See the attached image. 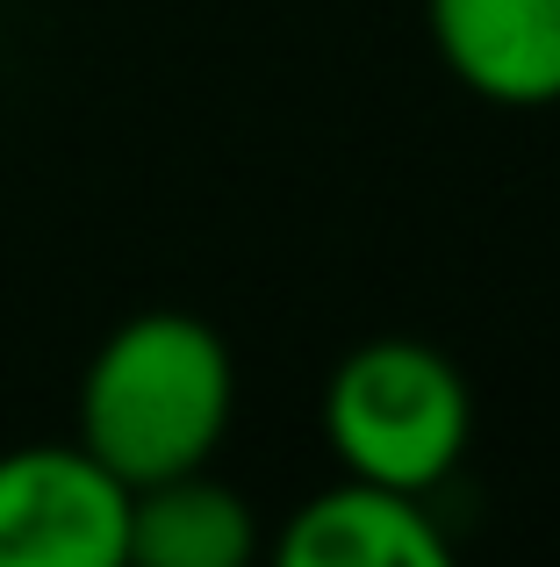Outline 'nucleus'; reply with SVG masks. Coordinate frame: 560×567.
Segmentation results:
<instances>
[{
	"instance_id": "1",
	"label": "nucleus",
	"mask_w": 560,
	"mask_h": 567,
	"mask_svg": "<svg viewBox=\"0 0 560 567\" xmlns=\"http://www.w3.org/2000/svg\"><path fill=\"white\" fill-rule=\"evenodd\" d=\"M238 410V367L216 323L144 309L115 323L80 381V445L123 488L209 467Z\"/></svg>"
},
{
	"instance_id": "2",
	"label": "nucleus",
	"mask_w": 560,
	"mask_h": 567,
	"mask_svg": "<svg viewBox=\"0 0 560 567\" xmlns=\"http://www.w3.org/2000/svg\"><path fill=\"white\" fill-rule=\"evenodd\" d=\"M323 439L360 482L432 496L475 439V395L424 338H366L323 388Z\"/></svg>"
},
{
	"instance_id": "3",
	"label": "nucleus",
	"mask_w": 560,
	"mask_h": 567,
	"mask_svg": "<svg viewBox=\"0 0 560 567\" xmlns=\"http://www.w3.org/2000/svg\"><path fill=\"white\" fill-rule=\"evenodd\" d=\"M129 488L72 445L0 453V567H123Z\"/></svg>"
},
{
	"instance_id": "4",
	"label": "nucleus",
	"mask_w": 560,
	"mask_h": 567,
	"mask_svg": "<svg viewBox=\"0 0 560 567\" xmlns=\"http://www.w3.org/2000/svg\"><path fill=\"white\" fill-rule=\"evenodd\" d=\"M424 22L467 94L496 109L560 101V0H424Z\"/></svg>"
},
{
	"instance_id": "5",
	"label": "nucleus",
	"mask_w": 560,
	"mask_h": 567,
	"mask_svg": "<svg viewBox=\"0 0 560 567\" xmlns=\"http://www.w3.org/2000/svg\"><path fill=\"white\" fill-rule=\"evenodd\" d=\"M273 554L288 567H446L453 546L432 525L424 496H403V488L345 474L338 488L309 496L280 525Z\"/></svg>"
},
{
	"instance_id": "6",
	"label": "nucleus",
	"mask_w": 560,
	"mask_h": 567,
	"mask_svg": "<svg viewBox=\"0 0 560 567\" xmlns=\"http://www.w3.org/2000/svg\"><path fill=\"white\" fill-rule=\"evenodd\" d=\"M259 554L252 503L209 467L166 474L129 488V539L123 567H245Z\"/></svg>"
}]
</instances>
